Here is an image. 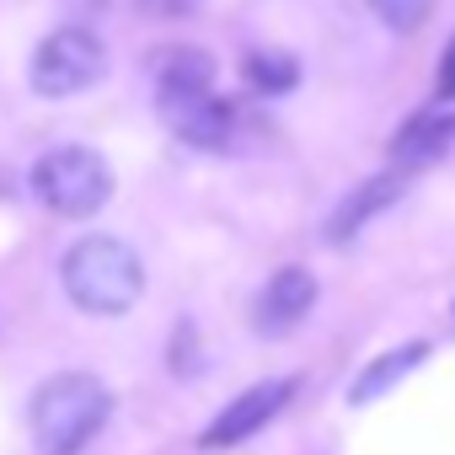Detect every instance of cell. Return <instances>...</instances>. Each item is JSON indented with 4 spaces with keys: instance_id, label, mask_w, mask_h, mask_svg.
<instances>
[{
    "instance_id": "11",
    "label": "cell",
    "mask_w": 455,
    "mask_h": 455,
    "mask_svg": "<svg viewBox=\"0 0 455 455\" xmlns=\"http://www.w3.org/2000/svg\"><path fill=\"white\" fill-rule=\"evenodd\" d=\"M423 359H428V343H418V338H412V343H402V348H391V354H380V359H375V364L359 375V386H354V402H375L380 391H391V386H396L407 370H418Z\"/></svg>"
},
{
    "instance_id": "4",
    "label": "cell",
    "mask_w": 455,
    "mask_h": 455,
    "mask_svg": "<svg viewBox=\"0 0 455 455\" xmlns=\"http://www.w3.org/2000/svg\"><path fill=\"white\" fill-rule=\"evenodd\" d=\"M102 70H108L102 38L86 33V28H60L33 54V92L38 97H76V92L97 86Z\"/></svg>"
},
{
    "instance_id": "3",
    "label": "cell",
    "mask_w": 455,
    "mask_h": 455,
    "mask_svg": "<svg viewBox=\"0 0 455 455\" xmlns=\"http://www.w3.org/2000/svg\"><path fill=\"white\" fill-rule=\"evenodd\" d=\"M33 193L54 209V214H70V220H86L97 214L108 198H113V172L97 150L86 145H60L49 156H38L33 166Z\"/></svg>"
},
{
    "instance_id": "14",
    "label": "cell",
    "mask_w": 455,
    "mask_h": 455,
    "mask_svg": "<svg viewBox=\"0 0 455 455\" xmlns=\"http://www.w3.org/2000/svg\"><path fill=\"white\" fill-rule=\"evenodd\" d=\"M204 6V0H140L145 17H193Z\"/></svg>"
},
{
    "instance_id": "6",
    "label": "cell",
    "mask_w": 455,
    "mask_h": 455,
    "mask_svg": "<svg viewBox=\"0 0 455 455\" xmlns=\"http://www.w3.org/2000/svg\"><path fill=\"white\" fill-rule=\"evenodd\" d=\"M316 306V279L306 274V268H279L274 279H268V290L258 295V311H252V322H258V332L263 338H284L290 327H300L306 322V311Z\"/></svg>"
},
{
    "instance_id": "10",
    "label": "cell",
    "mask_w": 455,
    "mask_h": 455,
    "mask_svg": "<svg viewBox=\"0 0 455 455\" xmlns=\"http://www.w3.org/2000/svg\"><path fill=\"white\" fill-rule=\"evenodd\" d=\"M444 150H455V113H423V118H412V124L396 134V145H391L396 166H423V161H434V156H444Z\"/></svg>"
},
{
    "instance_id": "13",
    "label": "cell",
    "mask_w": 455,
    "mask_h": 455,
    "mask_svg": "<svg viewBox=\"0 0 455 455\" xmlns=\"http://www.w3.org/2000/svg\"><path fill=\"white\" fill-rule=\"evenodd\" d=\"M364 6H370L386 28H396V33H418V28L428 22V12H434V0H364Z\"/></svg>"
},
{
    "instance_id": "8",
    "label": "cell",
    "mask_w": 455,
    "mask_h": 455,
    "mask_svg": "<svg viewBox=\"0 0 455 455\" xmlns=\"http://www.w3.org/2000/svg\"><path fill=\"white\" fill-rule=\"evenodd\" d=\"M161 113H166V124H172V134L182 140V145H193V150H225L231 145V108H225L220 97H177V102H161Z\"/></svg>"
},
{
    "instance_id": "12",
    "label": "cell",
    "mask_w": 455,
    "mask_h": 455,
    "mask_svg": "<svg viewBox=\"0 0 455 455\" xmlns=\"http://www.w3.org/2000/svg\"><path fill=\"white\" fill-rule=\"evenodd\" d=\"M247 81H252L258 92H290V86L300 81V70H295L290 54H252V60H247Z\"/></svg>"
},
{
    "instance_id": "15",
    "label": "cell",
    "mask_w": 455,
    "mask_h": 455,
    "mask_svg": "<svg viewBox=\"0 0 455 455\" xmlns=\"http://www.w3.org/2000/svg\"><path fill=\"white\" fill-rule=\"evenodd\" d=\"M439 97L455 102V44L444 49V65H439Z\"/></svg>"
},
{
    "instance_id": "2",
    "label": "cell",
    "mask_w": 455,
    "mask_h": 455,
    "mask_svg": "<svg viewBox=\"0 0 455 455\" xmlns=\"http://www.w3.org/2000/svg\"><path fill=\"white\" fill-rule=\"evenodd\" d=\"M113 412V391L97 375H54L44 380V391L33 396V434L49 455H70L81 450Z\"/></svg>"
},
{
    "instance_id": "7",
    "label": "cell",
    "mask_w": 455,
    "mask_h": 455,
    "mask_svg": "<svg viewBox=\"0 0 455 455\" xmlns=\"http://www.w3.org/2000/svg\"><path fill=\"white\" fill-rule=\"evenodd\" d=\"M402 188H407V166H396V172H380V177H370V182H359L338 209H332V220H327V242L332 247H343V242H354L364 225L375 220V214H386L396 198H402Z\"/></svg>"
},
{
    "instance_id": "5",
    "label": "cell",
    "mask_w": 455,
    "mask_h": 455,
    "mask_svg": "<svg viewBox=\"0 0 455 455\" xmlns=\"http://www.w3.org/2000/svg\"><path fill=\"white\" fill-rule=\"evenodd\" d=\"M290 396H295V380L284 375V380H263V386H247L231 407H225L209 428H204V450H225V444H242V439H252L263 423H274L284 407H290Z\"/></svg>"
},
{
    "instance_id": "1",
    "label": "cell",
    "mask_w": 455,
    "mask_h": 455,
    "mask_svg": "<svg viewBox=\"0 0 455 455\" xmlns=\"http://www.w3.org/2000/svg\"><path fill=\"white\" fill-rule=\"evenodd\" d=\"M60 284L86 316H124L145 295V263L118 236H81L60 263Z\"/></svg>"
},
{
    "instance_id": "9",
    "label": "cell",
    "mask_w": 455,
    "mask_h": 455,
    "mask_svg": "<svg viewBox=\"0 0 455 455\" xmlns=\"http://www.w3.org/2000/svg\"><path fill=\"white\" fill-rule=\"evenodd\" d=\"M214 86V60L204 49H172L156 65V97L177 102V97H204Z\"/></svg>"
}]
</instances>
